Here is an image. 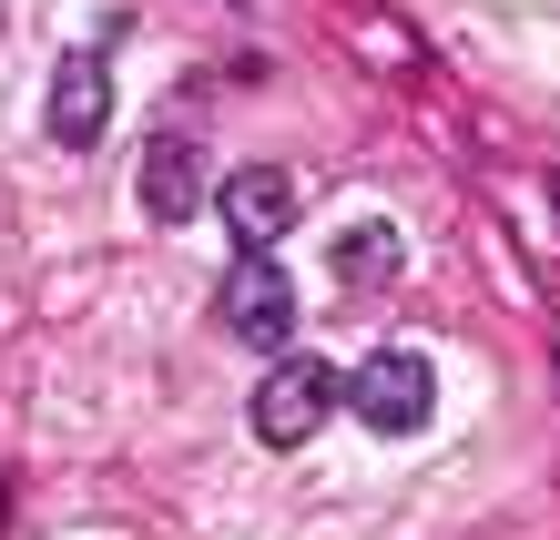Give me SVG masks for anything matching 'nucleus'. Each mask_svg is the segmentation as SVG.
I'll use <instances>...</instances> for the list:
<instances>
[{"mask_svg": "<svg viewBox=\"0 0 560 540\" xmlns=\"http://www.w3.org/2000/svg\"><path fill=\"white\" fill-rule=\"evenodd\" d=\"M337 398H347V367H337V357L276 347L266 388H255V438H266V449H306V438L337 418Z\"/></svg>", "mask_w": 560, "mask_h": 540, "instance_id": "1", "label": "nucleus"}, {"mask_svg": "<svg viewBox=\"0 0 560 540\" xmlns=\"http://www.w3.org/2000/svg\"><path fill=\"white\" fill-rule=\"evenodd\" d=\"M337 409H357V428L368 438H418L428 418H439V367H428L418 347H377L347 367V398Z\"/></svg>", "mask_w": 560, "mask_h": 540, "instance_id": "2", "label": "nucleus"}, {"mask_svg": "<svg viewBox=\"0 0 560 540\" xmlns=\"http://www.w3.org/2000/svg\"><path fill=\"white\" fill-rule=\"evenodd\" d=\"M42 123H51V143H61V153H92V143H103V133H113V61L92 51V42L51 61Z\"/></svg>", "mask_w": 560, "mask_h": 540, "instance_id": "3", "label": "nucleus"}, {"mask_svg": "<svg viewBox=\"0 0 560 540\" xmlns=\"http://www.w3.org/2000/svg\"><path fill=\"white\" fill-rule=\"evenodd\" d=\"M214 215H224V234H235L245 255H276V234L295 225V174L285 163H245V174L214 184Z\"/></svg>", "mask_w": 560, "mask_h": 540, "instance_id": "4", "label": "nucleus"}, {"mask_svg": "<svg viewBox=\"0 0 560 540\" xmlns=\"http://www.w3.org/2000/svg\"><path fill=\"white\" fill-rule=\"evenodd\" d=\"M224 326H235L245 347H295V276L276 255H245L235 276H224Z\"/></svg>", "mask_w": 560, "mask_h": 540, "instance_id": "5", "label": "nucleus"}, {"mask_svg": "<svg viewBox=\"0 0 560 540\" xmlns=\"http://www.w3.org/2000/svg\"><path fill=\"white\" fill-rule=\"evenodd\" d=\"M205 205H214L205 153H194L184 133H153V143H143V215H153V225H194Z\"/></svg>", "mask_w": 560, "mask_h": 540, "instance_id": "6", "label": "nucleus"}, {"mask_svg": "<svg viewBox=\"0 0 560 540\" xmlns=\"http://www.w3.org/2000/svg\"><path fill=\"white\" fill-rule=\"evenodd\" d=\"M326 265H337V286H387V276L408 265V234L387 225V215H368V225L337 234V255H326Z\"/></svg>", "mask_w": 560, "mask_h": 540, "instance_id": "7", "label": "nucleus"}, {"mask_svg": "<svg viewBox=\"0 0 560 540\" xmlns=\"http://www.w3.org/2000/svg\"><path fill=\"white\" fill-rule=\"evenodd\" d=\"M0 510H11V490H0Z\"/></svg>", "mask_w": 560, "mask_h": 540, "instance_id": "8", "label": "nucleus"}]
</instances>
